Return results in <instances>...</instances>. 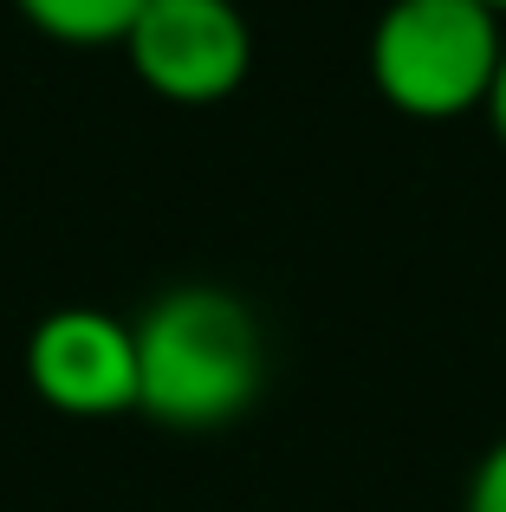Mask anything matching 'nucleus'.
<instances>
[{
    "mask_svg": "<svg viewBox=\"0 0 506 512\" xmlns=\"http://www.w3.org/2000/svg\"><path fill=\"white\" fill-rule=\"evenodd\" d=\"M137 409L163 428H228L266 383V338L228 286H169L130 318Z\"/></svg>",
    "mask_w": 506,
    "mask_h": 512,
    "instance_id": "nucleus-1",
    "label": "nucleus"
},
{
    "mask_svg": "<svg viewBox=\"0 0 506 512\" xmlns=\"http://www.w3.org/2000/svg\"><path fill=\"white\" fill-rule=\"evenodd\" d=\"M506 26L481 0H383L370 26V78L409 117H461L494 91Z\"/></svg>",
    "mask_w": 506,
    "mask_h": 512,
    "instance_id": "nucleus-2",
    "label": "nucleus"
},
{
    "mask_svg": "<svg viewBox=\"0 0 506 512\" xmlns=\"http://www.w3.org/2000/svg\"><path fill=\"white\" fill-rule=\"evenodd\" d=\"M130 72L176 104H215L253 72L241 0H143L124 33Z\"/></svg>",
    "mask_w": 506,
    "mask_h": 512,
    "instance_id": "nucleus-3",
    "label": "nucleus"
},
{
    "mask_svg": "<svg viewBox=\"0 0 506 512\" xmlns=\"http://www.w3.org/2000/svg\"><path fill=\"white\" fill-rule=\"evenodd\" d=\"M26 383L65 415L137 409V331L98 305H59L26 338Z\"/></svg>",
    "mask_w": 506,
    "mask_h": 512,
    "instance_id": "nucleus-4",
    "label": "nucleus"
},
{
    "mask_svg": "<svg viewBox=\"0 0 506 512\" xmlns=\"http://www.w3.org/2000/svg\"><path fill=\"white\" fill-rule=\"evenodd\" d=\"M39 33L72 39V46H98V39H124L143 0H13Z\"/></svg>",
    "mask_w": 506,
    "mask_h": 512,
    "instance_id": "nucleus-5",
    "label": "nucleus"
},
{
    "mask_svg": "<svg viewBox=\"0 0 506 512\" xmlns=\"http://www.w3.org/2000/svg\"><path fill=\"white\" fill-rule=\"evenodd\" d=\"M468 512H506V435L474 461L468 474Z\"/></svg>",
    "mask_w": 506,
    "mask_h": 512,
    "instance_id": "nucleus-6",
    "label": "nucleus"
},
{
    "mask_svg": "<svg viewBox=\"0 0 506 512\" xmlns=\"http://www.w3.org/2000/svg\"><path fill=\"white\" fill-rule=\"evenodd\" d=\"M487 124H494V137L506 143V52H500V72H494V91H487Z\"/></svg>",
    "mask_w": 506,
    "mask_h": 512,
    "instance_id": "nucleus-7",
    "label": "nucleus"
},
{
    "mask_svg": "<svg viewBox=\"0 0 506 512\" xmlns=\"http://www.w3.org/2000/svg\"><path fill=\"white\" fill-rule=\"evenodd\" d=\"M481 7H494V13H500V20H506V0H481Z\"/></svg>",
    "mask_w": 506,
    "mask_h": 512,
    "instance_id": "nucleus-8",
    "label": "nucleus"
}]
</instances>
